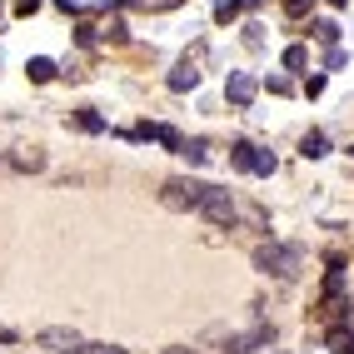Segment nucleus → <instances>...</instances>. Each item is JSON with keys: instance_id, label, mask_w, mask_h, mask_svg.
I'll return each mask as SVG.
<instances>
[{"instance_id": "f257e3e1", "label": "nucleus", "mask_w": 354, "mask_h": 354, "mask_svg": "<svg viewBox=\"0 0 354 354\" xmlns=\"http://www.w3.org/2000/svg\"><path fill=\"white\" fill-rule=\"evenodd\" d=\"M299 265H304V250H299V245H279V240H270V245H259V250H254V270H259V274L295 279Z\"/></svg>"}, {"instance_id": "f03ea898", "label": "nucleus", "mask_w": 354, "mask_h": 354, "mask_svg": "<svg viewBox=\"0 0 354 354\" xmlns=\"http://www.w3.org/2000/svg\"><path fill=\"white\" fill-rule=\"evenodd\" d=\"M195 209H200L209 225H234V215H240V209H234V195H230V190H220V185H205Z\"/></svg>"}, {"instance_id": "7ed1b4c3", "label": "nucleus", "mask_w": 354, "mask_h": 354, "mask_svg": "<svg viewBox=\"0 0 354 354\" xmlns=\"http://www.w3.org/2000/svg\"><path fill=\"white\" fill-rule=\"evenodd\" d=\"M35 344H40L45 354H80V349H85L80 329H70V324H50V329H40Z\"/></svg>"}, {"instance_id": "20e7f679", "label": "nucleus", "mask_w": 354, "mask_h": 354, "mask_svg": "<svg viewBox=\"0 0 354 354\" xmlns=\"http://www.w3.org/2000/svg\"><path fill=\"white\" fill-rule=\"evenodd\" d=\"M200 190H205V185L165 180V190H160V205H165V209H195V205H200Z\"/></svg>"}, {"instance_id": "39448f33", "label": "nucleus", "mask_w": 354, "mask_h": 354, "mask_svg": "<svg viewBox=\"0 0 354 354\" xmlns=\"http://www.w3.org/2000/svg\"><path fill=\"white\" fill-rule=\"evenodd\" d=\"M225 95H230V105H250V100L259 95V80L250 75V70H230V80H225Z\"/></svg>"}, {"instance_id": "423d86ee", "label": "nucleus", "mask_w": 354, "mask_h": 354, "mask_svg": "<svg viewBox=\"0 0 354 354\" xmlns=\"http://www.w3.org/2000/svg\"><path fill=\"white\" fill-rule=\"evenodd\" d=\"M270 339H274V329H265V324H259L254 335H230L225 354H254V344H270Z\"/></svg>"}, {"instance_id": "0eeeda50", "label": "nucleus", "mask_w": 354, "mask_h": 354, "mask_svg": "<svg viewBox=\"0 0 354 354\" xmlns=\"http://www.w3.org/2000/svg\"><path fill=\"white\" fill-rule=\"evenodd\" d=\"M195 85H200V70H195L190 60L170 70V90H175V95H185V90H195Z\"/></svg>"}, {"instance_id": "6e6552de", "label": "nucleus", "mask_w": 354, "mask_h": 354, "mask_svg": "<svg viewBox=\"0 0 354 354\" xmlns=\"http://www.w3.org/2000/svg\"><path fill=\"white\" fill-rule=\"evenodd\" d=\"M299 155H304V160H324V155H329V140H324L319 130H310V135L299 140Z\"/></svg>"}, {"instance_id": "1a4fd4ad", "label": "nucleus", "mask_w": 354, "mask_h": 354, "mask_svg": "<svg viewBox=\"0 0 354 354\" xmlns=\"http://www.w3.org/2000/svg\"><path fill=\"white\" fill-rule=\"evenodd\" d=\"M254 145H250V140H240V145H230V160H234V170H250L254 175Z\"/></svg>"}, {"instance_id": "9d476101", "label": "nucleus", "mask_w": 354, "mask_h": 354, "mask_svg": "<svg viewBox=\"0 0 354 354\" xmlns=\"http://www.w3.org/2000/svg\"><path fill=\"white\" fill-rule=\"evenodd\" d=\"M26 70H30V80H35V85H45V80H55V60H45V55H35V60H30Z\"/></svg>"}, {"instance_id": "9b49d317", "label": "nucleus", "mask_w": 354, "mask_h": 354, "mask_svg": "<svg viewBox=\"0 0 354 354\" xmlns=\"http://www.w3.org/2000/svg\"><path fill=\"white\" fill-rule=\"evenodd\" d=\"M75 125H80L85 135H100V130H105V115H95V110H80V115H75Z\"/></svg>"}, {"instance_id": "f8f14e48", "label": "nucleus", "mask_w": 354, "mask_h": 354, "mask_svg": "<svg viewBox=\"0 0 354 354\" xmlns=\"http://www.w3.org/2000/svg\"><path fill=\"white\" fill-rule=\"evenodd\" d=\"M185 160H190V165H205L209 160V145H205V140H185V150H180Z\"/></svg>"}, {"instance_id": "ddd939ff", "label": "nucleus", "mask_w": 354, "mask_h": 354, "mask_svg": "<svg viewBox=\"0 0 354 354\" xmlns=\"http://www.w3.org/2000/svg\"><path fill=\"white\" fill-rule=\"evenodd\" d=\"M315 35H319L324 45H335V40H339V26H335V20H315Z\"/></svg>"}, {"instance_id": "4468645a", "label": "nucleus", "mask_w": 354, "mask_h": 354, "mask_svg": "<svg viewBox=\"0 0 354 354\" xmlns=\"http://www.w3.org/2000/svg\"><path fill=\"white\" fill-rule=\"evenodd\" d=\"M15 165H20V170H40L45 155H40V150H20V155H15Z\"/></svg>"}, {"instance_id": "2eb2a0df", "label": "nucleus", "mask_w": 354, "mask_h": 354, "mask_svg": "<svg viewBox=\"0 0 354 354\" xmlns=\"http://www.w3.org/2000/svg\"><path fill=\"white\" fill-rule=\"evenodd\" d=\"M254 175H274V155H270V150L254 155Z\"/></svg>"}, {"instance_id": "dca6fc26", "label": "nucleus", "mask_w": 354, "mask_h": 354, "mask_svg": "<svg viewBox=\"0 0 354 354\" xmlns=\"http://www.w3.org/2000/svg\"><path fill=\"white\" fill-rule=\"evenodd\" d=\"M80 354H130V349H120V344H85Z\"/></svg>"}, {"instance_id": "f3484780", "label": "nucleus", "mask_w": 354, "mask_h": 354, "mask_svg": "<svg viewBox=\"0 0 354 354\" xmlns=\"http://www.w3.org/2000/svg\"><path fill=\"white\" fill-rule=\"evenodd\" d=\"M285 65H290V70L304 65V45H290V50H285Z\"/></svg>"}, {"instance_id": "a211bd4d", "label": "nucleus", "mask_w": 354, "mask_h": 354, "mask_svg": "<svg viewBox=\"0 0 354 354\" xmlns=\"http://www.w3.org/2000/svg\"><path fill=\"white\" fill-rule=\"evenodd\" d=\"M329 344H335L339 354H349V349H354V344H349V335H344V329H335V335H329Z\"/></svg>"}, {"instance_id": "6ab92c4d", "label": "nucleus", "mask_w": 354, "mask_h": 354, "mask_svg": "<svg viewBox=\"0 0 354 354\" xmlns=\"http://www.w3.org/2000/svg\"><path fill=\"white\" fill-rule=\"evenodd\" d=\"M234 10H240V0H220V6H215V15H220V20H230Z\"/></svg>"}, {"instance_id": "aec40b11", "label": "nucleus", "mask_w": 354, "mask_h": 354, "mask_svg": "<svg viewBox=\"0 0 354 354\" xmlns=\"http://www.w3.org/2000/svg\"><path fill=\"white\" fill-rule=\"evenodd\" d=\"M304 6H310V0H285V10H295V15H299Z\"/></svg>"}, {"instance_id": "412c9836", "label": "nucleus", "mask_w": 354, "mask_h": 354, "mask_svg": "<svg viewBox=\"0 0 354 354\" xmlns=\"http://www.w3.org/2000/svg\"><path fill=\"white\" fill-rule=\"evenodd\" d=\"M160 354H195V349H185V344H170V349H160Z\"/></svg>"}]
</instances>
